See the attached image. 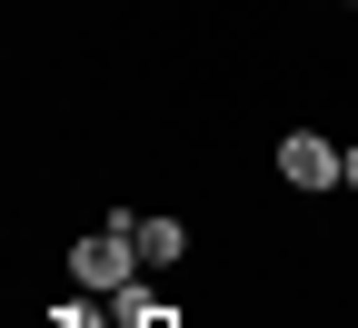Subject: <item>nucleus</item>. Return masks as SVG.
<instances>
[{"label": "nucleus", "instance_id": "2", "mask_svg": "<svg viewBox=\"0 0 358 328\" xmlns=\"http://www.w3.org/2000/svg\"><path fill=\"white\" fill-rule=\"evenodd\" d=\"M279 179H289V190H338V179H348V150H329L319 129H289L279 139Z\"/></svg>", "mask_w": 358, "mask_h": 328}, {"label": "nucleus", "instance_id": "1", "mask_svg": "<svg viewBox=\"0 0 358 328\" xmlns=\"http://www.w3.org/2000/svg\"><path fill=\"white\" fill-rule=\"evenodd\" d=\"M70 278H80V289H129V278H140V219L110 209V219H100V239H80V249H70Z\"/></svg>", "mask_w": 358, "mask_h": 328}, {"label": "nucleus", "instance_id": "4", "mask_svg": "<svg viewBox=\"0 0 358 328\" xmlns=\"http://www.w3.org/2000/svg\"><path fill=\"white\" fill-rule=\"evenodd\" d=\"M110 318H120V328H140V318H159V289H140V278H129V289H110Z\"/></svg>", "mask_w": 358, "mask_h": 328}, {"label": "nucleus", "instance_id": "3", "mask_svg": "<svg viewBox=\"0 0 358 328\" xmlns=\"http://www.w3.org/2000/svg\"><path fill=\"white\" fill-rule=\"evenodd\" d=\"M189 259V229L179 219H140V269H179Z\"/></svg>", "mask_w": 358, "mask_h": 328}, {"label": "nucleus", "instance_id": "5", "mask_svg": "<svg viewBox=\"0 0 358 328\" xmlns=\"http://www.w3.org/2000/svg\"><path fill=\"white\" fill-rule=\"evenodd\" d=\"M140 328H179V318H169V308H159V318H140Z\"/></svg>", "mask_w": 358, "mask_h": 328}, {"label": "nucleus", "instance_id": "6", "mask_svg": "<svg viewBox=\"0 0 358 328\" xmlns=\"http://www.w3.org/2000/svg\"><path fill=\"white\" fill-rule=\"evenodd\" d=\"M348 190H358V150H348Z\"/></svg>", "mask_w": 358, "mask_h": 328}]
</instances>
